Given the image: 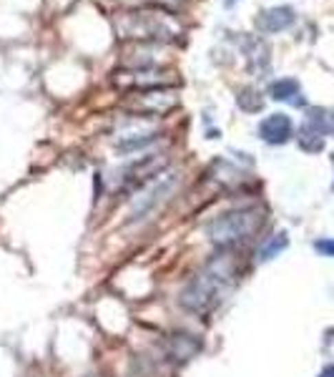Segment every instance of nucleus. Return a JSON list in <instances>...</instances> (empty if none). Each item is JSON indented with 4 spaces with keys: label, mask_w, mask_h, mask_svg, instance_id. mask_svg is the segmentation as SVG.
I'll list each match as a JSON object with an SVG mask.
<instances>
[{
    "label": "nucleus",
    "mask_w": 334,
    "mask_h": 377,
    "mask_svg": "<svg viewBox=\"0 0 334 377\" xmlns=\"http://www.w3.org/2000/svg\"><path fill=\"white\" fill-rule=\"evenodd\" d=\"M232 279L234 274H232V264H229V261L224 259L211 261L209 267L203 269L201 274L183 290L181 305L197 314L211 312V310L221 302V297H224V292L229 290Z\"/></svg>",
    "instance_id": "1"
},
{
    "label": "nucleus",
    "mask_w": 334,
    "mask_h": 377,
    "mask_svg": "<svg viewBox=\"0 0 334 377\" xmlns=\"http://www.w3.org/2000/svg\"><path fill=\"white\" fill-rule=\"evenodd\" d=\"M116 30L121 38H133V41H174L181 33V25L176 18L159 8H146V10H133L124 13L116 21Z\"/></svg>",
    "instance_id": "2"
},
{
    "label": "nucleus",
    "mask_w": 334,
    "mask_h": 377,
    "mask_svg": "<svg viewBox=\"0 0 334 377\" xmlns=\"http://www.w3.org/2000/svg\"><path fill=\"white\" fill-rule=\"evenodd\" d=\"M264 224V214L259 209H241L214 219L209 224V237L219 247H232L236 241L249 239Z\"/></svg>",
    "instance_id": "3"
},
{
    "label": "nucleus",
    "mask_w": 334,
    "mask_h": 377,
    "mask_svg": "<svg viewBox=\"0 0 334 377\" xmlns=\"http://www.w3.org/2000/svg\"><path fill=\"white\" fill-rule=\"evenodd\" d=\"M176 184H179V176L164 174L159 182L151 184V188H146L144 194H138V199L133 202V206H131V214H129V222L136 224V222H144L148 214H153V211L159 209L161 204L171 196V191L176 188Z\"/></svg>",
    "instance_id": "4"
},
{
    "label": "nucleus",
    "mask_w": 334,
    "mask_h": 377,
    "mask_svg": "<svg viewBox=\"0 0 334 377\" xmlns=\"http://www.w3.org/2000/svg\"><path fill=\"white\" fill-rule=\"evenodd\" d=\"M297 21L294 15V8L289 6H276V8H267L262 13L256 15V28L262 33H282V30L291 28Z\"/></svg>",
    "instance_id": "5"
},
{
    "label": "nucleus",
    "mask_w": 334,
    "mask_h": 377,
    "mask_svg": "<svg viewBox=\"0 0 334 377\" xmlns=\"http://www.w3.org/2000/svg\"><path fill=\"white\" fill-rule=\"evenodd\" d=\"M294 133V124L287 114H271L259 124V136L267 141V144H287Z\"/></svg>",
    "instance_id": "6"
},
{
    "label": "nucleus",
    "mask_w": 334,
    "mask_h": 377,
    "mask_svg": "<svg viewBox=\"0 0 334 377\" xmlns=\"http://www.w3.org/2000/svg\"><path fill=\"white\" fill-rule=\"evenodd\" d=\"M166 166V156H144L141 164H133L129 171H126V184H144L146 179H153V176H159L161 169Z\"/></svg>",
    "instance_id": "7"
},
{
    "label": "nucleus",
    "mask_w": 334,
    "mask_h": 377,
    "mask_svg": "<svg viewBox=\"0 0 334 377\" xmlns=\"http://www.w3.org/2000/svg\"><path fill=\"white\" fill-rule=\"evenodd\" d=\"M269 96H271L274 101H294V103H297V98H294V96H299V83L294 78L274 80V83H271V88H269Z\"/></svg>",
    "instance_id": "8"
},
{
    "label": "nucleus",
    "mask_w": 334,
    "mask_h": 377,
    "mask_svg": "<svg viewBox=\"0 0 334 377\" xmlns=\"http://www.w3.org/2000/svg\"><path fill=\"white\" fill-rule=\"evenodd\" d=\"M322 136H324V133H322L320 129H314L312 124H304V129L299 131V144H302L304 151H320L322 144H324Z\"/></svg>",
    "instance_id": "9"
},
{
    "label": "nucleus",
    "mask_w": 334,
    "mask_h": 377,
    "mask_svg": "<svg viewBox=\"0 0 334 377\" xmlns=\"http://www.w3.org/2000/svg\"><path fill=\"white\" fill-rule=\"evenodd\" d=\"M236 103H239L244 111H259L264 106L262 94L256 88H241L239 96H236Z\"/></svg>",
    "instance_id": "10"
},
{
    "label": "nucleus",
    "mask_w": 334,
    "mask_h": 377,
    "mask_svg": "<svg viewBox=\"0 0 334 377\" xmlns=\"http://www.w3.org/2000/svg\"><path fill=\"white\" fill-rule=\"evenodd\" d=\"M284 247H287V237H284V234H276V237H271V239H269L267 244H264L262 252H259V257H262L264 261H267V259H274L276 254L282 252Z\"/></svg>",
    "instance_id": "11"
},
{
    "label": "nucleus",
    "mask_w": 334,
    "mask_h": 377,
    "mask_svg": "<svg viewBox=\"0 0 334 377\" xmlns=\"http://www.w3.org/2000/svg\"><path fill=\"white\" fill-rule=\"evenodd\" d=\"M314 247H317V252L327 254V257H334V239H320Z\"/></svg>",
    "instance_id": "12"
},
{
    "label": "nucleus",
    "mask_w": 334,
    "mask_h": 377,
    "mask_svg": "<svg viewBox=\"0 0 334 377\" xmlns=\"http://www.w3.org/2000/svg\"><path fill=\"white\" fill-rule=\"evenodd\" d=\"M322 377H334V367H329V370L324 372V375H322Z\"/></svg>",
    "instance_id": "13"
},
{
    "label": "nucleus",
    "mask_w": 334,
    "mask_h": 377,
    "mask_svg": "<svg viewBox=\"0 0 334 377\" xmlns=\"http://www.w3.org/2000/svg\"><path fill=\"white\" fill-rule=\"evenodd\" d=\"M234 3H236V0H224V6H226V8H232Z\"/></svg>",
    "instance_id": "14"
}]
</instances>
